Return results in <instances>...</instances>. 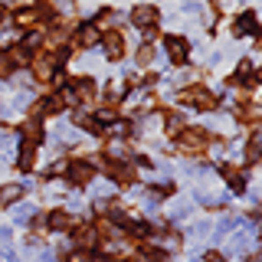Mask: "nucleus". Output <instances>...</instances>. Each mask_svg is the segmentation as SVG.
<instances>
[{
	"instance_id": "nucleus-28",
	"label": "nucleus",
	"mask_w": 262,
	"mask_h": 262,
	"mask_svg": "<svg viewBox=\"0 0 262 262\" xmlns=\"http://www.w3.org/2000/svg\"><path fill=\"white\" fill-rule=\"evenodd\" d=\"M256 82H262V69H259V72H256Z\"/></svg>"
},
{
	"instance_id": "nucleus-10",
	"label": "nucleus",
	"mask_w": 262,
	"mask_h": 262,
	"mask_svg": "<svg viewBox=\"0 0 262 262\" xmlns=\"http://www.w3.org/2000/svg\"><path fill=\"white\" fill-rule=\"evenodd\" d=\"M23 196V184H4L0 187V207H10Z\"/></svg>"
},
{
	"instance_id": "nucleus-2",
	"label": "nucleus",
	"mask_w": 262,
	"mask_h": 262,
	"mask_svg": "<svg viewBox=\"0 0 262 262\" xmlns=\"http://www.w3.org/2000/svg\"><path fill=\"white\" fill-rule=\"evenodd\" d=\"M53 66H56V59L49 53L33 56V76H36V82H49V79H53Z\"/></svg>"
},
{
	"instance_id": "nucleus-12",
	"label": "nucleus",
	"mask_w": 262,
	"mask_h": 262,
	"mask_svg": "<svg viewBox=\"0 0 262 262\" xmlns=\"http://www.w3.org/2000/svg\"><path fill=\"white\" fill-rule=\"evenodd\" d=\"M105 170H108L115 180H121V184H135V170L125 167V164H105Z\"/></svg>"
},
{
	"instance_id": "nucleus-29",
	"label": "nucleus",
	"mask_w": 262,
	"mask_h": 262,
	"mask_svg": "<svg viewBox=\"0 0 262 262\" xmlns=\"http://www.w3.org/2000/svg\"><path fill=\"white\" fill-rule=\"evenodd\" d=\"M108 262H125V259H108Z\"/></svg>"
},
{
	"instance_id": "nucleus-13",
	"label": "nucleus",
	"mask_w": 262,
	"mask_h": 262,
	"mask_svg": "<svg viewBox=\"0 0 262 262\" xmlns=\"http://www.w3.org/2000/svg\"><path fill=\"white\" fill-rule=\"evenodd\" d=\"M16 23H20V27H33V23H39L43 20V10H33V7H27V10H16V16H13Z\"/></svg>"
},
{
	"instance_id": "nucleus-6",
	"label": "nucleus",
	"mask_w": 262,
	"mask_h": 262,
	"mask_svg": "<svg viewBox=\"0 0 262 262\" xmlns=\"http://www.w3.org/2000/svg\"><path fill=\"white\" fill-rule=\"evenodd\" d=\"M105 53H108V59H121V53H125V36H121L118 30L105 33Z\"/></svg>"
},
{
	"instance_id": "nucleus-7",
	"label": "nucleus",
	"mask_w": 262,
	"mask_h": 262,
	"mask_svg": "<svg viewBox=\"0 0 262 262\" xmlns=\"http://www.w3.org/2000/svg\"><path fill=\"white\" fill-rule=\"evenodd\" d=\"M92 164L89 161H76V164H69V180L72 184H89V180H92Z\"/></svg>"
},
{
	"instance_id": "nucleus-18",
	"label": "nucleus",
	"mask_w": 262,
	"mask_h": 262,
	"mask_svg": "<svg viewBox=\"0 0 262 262\" xmlns=\"http://www.w3.org/2000/svg\"><path fill=\"white\" fill-rule=\"evenodd\" d=\"M13 69H16V66L10 62V56H7V53H0V79H7Z\"/></svg>"
},
{
	"instance_id": "nucleus-26",
	"label": "nucleus",
	"mask_w": 262,
	"mask_h": 262,
	"mask_svg": "<svg viewBox=\"0 0 262 262\" xmlns=\"http://www.w3.org/2000/svg\"><path fill=\"white\" fill-rule=\"evenodd\" d=\"M207 262H223V259H220V256H210V259H207Z\"/></svg>"
},
{
	"instance_id": "nucleus-17",
	"label": "nucleus",
	"mask_w": 262,
	"mask_h": 262,
	"mask_svg": "<svg viewBox=\"0 0 262 262\" xmlns=\"http://www.w3.org/2000/svg\"><path fill=\"white\" fill-rule=\"evenodd\" d=\"M7 56H10V62H13V66H23V62L30 59V53H27V49H23V46H13V49H10V53H7Z\"/></svg>"
},
{
	"instance_id": "nucleus-9",
	"label": "nucleus",
	"mask_w": 262,
	"mask_h": 262,
	"mask_svg": "<svg viewBox=\"0 0 262 262\" xmlns=\"http://www.w3.org/2000/svg\"><path fill=\"white\" fill-rule=\"evenodd\" d=\"M98 43V30L92 27V23H89V27H82L79 33H76V46L79 49H92Z\"/></svg>"
},
{
	"instance_id": "nucleus-27",
	"label": "nucleus",
	"mask_w": 262,
	"mask_h": 262,
	"mask_svg": "<svg viewBox=\"0 0 262 262\" xmlns=\"http://www.w3.org/2000/svg\"><path fill=\"white\" fill-rule=\"evenodd\" d=\"M252 262H262V252H259V256H252Z\"/></svg>"
},
{
	"instance_id": "nucleus-25",
	"label": "nucleus",
	"mask_w": 262,
	"mask_h": 262,
	"mask_svg": "<svg viewBox=\"0 0 262 262\" xmlns=\"http://www.w3.org/2000/svg\"><path fill=\"white\" fill-rule=\"evenodd\" d=\"M7 20V10H4V7H0V23H4Z\"/></svg>"
},
{
	"instance_id": "nucleus-21",
	"label": "nucleus",
	"mask_w": 262,
	"mask_h": 262,
	"mask_svg": "<svg viewBox=\"0 0 262 262\" xmlns=\"http://www.w3.org/2000/svg\"><path fill=\"white\" fill-rule=\"evenodd\" d=\"M246 158H249L252 164H256V161L262 158V147H259V144H249V151H246Z\"/></svg>"
},
{
	"instance_id": "nucleus-15",
	"label": "nucleus",
	"mask_w": 262,
	"mask_h": 262,
	"mask_svg": "<svg viewBox=\"0 0 262 262\" xmlns=\"http://www.w3.org/2000/svg\"><path fill=\"white\" fill-rule=\"evenodd\" d=\"M76 243L82 246V249H92V246H95V229H79V233H76Z\"/></svg>"
},
{
	"instance_id": "nucleus-19",
	"label": "nucleus",
	"mask_w": 262,
	"mask_h": 262,
	"mask_svg": "<svg viewBox=\"0 0 262 262\" xmlns=\"http://www.w3.org/2000/svg\"><path fill=\"white\" fill-rule=\"evenodd\" d=\"M167 131H170V135H180V131H184V118H180V115H170V118H167Z\"/></svg>"
},
{
	"instance_id": "nucleus-23",
	"label": "nucleus",
	"mask_w": 262,
	"mask_h": 262,
	"mask_svg": "<svg viewBox=\"0 0 262 262\" xmlns=\"http://www.w3.org/2000/svg\"><path fill=\"white\" fill-rule=\"evenodd\" d=\"M69 262H89V256H85V252H76V256H72Z\"/></svg>"
},
{
	"instance_id": "nucleus-22",
	"label": "nucleus",
	"mask_w": 262,
	"mask_h": 262,
	"mask_svg": "<svg viewBox=\"0 0 262 262\" xmlns=\"http://www.w3.org/2000/svg\"><path fill=\"white\" fill-rule=\"evenodd\" d=\"M0 243H4V246L10 243V229H4V226H0Z\"/></svg>"
},
{
	"instance_id": "nucleus-3",
	"label": "nucleus",
	"mask_w": 262,
	"mask_h": 262,
	"mask_svg": "<svg viewBox=\"0 0 262 262\" xmlns=\"http://www.w3.org/2000/svg\"><path fill=\"white\" fill-rule=\"evenodd\" d=\"M184 105H193V108H213V95L207 92V89H187L184 92Z\"/></svg>"
},
{
	"instance_id": "nucleus-24",
	"label": "nucleus",
	"mask_w": 262,
	"mask_h": 262,
	"mask_svg": "<svg viewBox=\"0 0 262 262\" xmlns=\"http://www.w3.org/2000/svg\"><path fill=\"white\" fill-rule=\"evenodd\" d=\"M252 144H259V147H262V128H259V135H256V141H252Z\"/></svg>"
},
{
	"instance_id": "nucleus-5",
	"label": "nucleus",
	"mask_w": 262,
	"mask_h": 262,
	"mask_svg": "<svg viewBox=\"0 0 262 262\" xmlns=\"http://www.w3.org/2000/svg\"><path fill=\"white\" fill-rule=\"evenodd\" d=\"M167 56H170V62H187V53H190V46H187V39H180V36H167Z\"/></svg>"
},
{
	"instance_id": "nucleus-4",
	"label": "nucleus",
	"mask_w": 262,
	"mask_h": 262,
	"mask_svg": "<svg viewBox=\"0 0 262 262\" xmlns=\"http://www.w3.org/2000/svg\"><path fill=\"white\" fill-rule=\"evenodd\" d=\"M131 23H135V27H151V23H158V7H151V4L135 7V10H131Z\"/></svg>"
},
{
	"instance_id": "nucleus-8",
	"label": "nucleus",
	"mask_w": 262,
	"mask_h": 262,
	"mask_svg": "<svg viewBox=\"0 0 262 262\" xmlns=\"http://www.w3.org/2000/svg\"><path fill=\"white\" fill-rule=\"evenodd\" d=\"M72 95L82 98L85 105H92V102H95V82H92V79H79L76 89H72Z\"/></svg>"
},
{
	"instance_id": "nucleus-1",
	"label": "nucleus",
	"mask_w": 262,
	"mask_h": 262,
	"mask_svg": "<svg viewBox=\"0 0 262 262\" xmlns=\"http://www.w3.org/2000/svg\"><path fill=\"white\" fill-rule=\"evenodd\" d=\"M203 147H207V131L203 128H184L180 131V151L196 154V151H203Z\"/></svg>"
},
{
	"instance_id": "nucleus-14",
	"label": "nucleus",
	"mask_w": 262,
	"mask_h": 262,
	"mask_svg": "<svg viewBox=\"0 0 262 262\" xmlns=\"http://www.w3.org/2000/svg\"><path fill=\"white\" fill-rule=\"evenodd\" d=\"M33 164H36V144L23 141V151H20V167H23V170H30Z\"/></svg>"
},
{
	"instance_id": "nucleus-16",
	"label": "nucleus",
	"mask_w": 262,
	"mask_h": 262,
	"mask_svg": "<svg viewBox=\"0 0 262 262\" xmlns=\"http://www.w3.org/2000/svg\"><path fill=\"white\" fill-rule=\"evenodd\" d=\"M252 23H256V16L246 13V16H239V20L233 23V33H236V36H243V33H249V30H252Z\"/></svg>"
},
{
	"instance_id": "nucleus-30",
	"label": "nucleus",
	"mask_w": 262,
	"mask_h": 262,
	"mask_svg": "<svg viewBox=\"0 0 262 262\" xmlns=\"http://www.w3.org/2000/svg\"><path fill=\"white\" fill-rule=\"evenodd\" d=\"M259 233H262V226H259Z\"/></svg>"
},
{
	"instance_id": "nucleus-11",
	"label": "nucleus",
	"mask_w": 262,
	"mask_h": 262,
	"mask_svg": "<svg viewBox=\"0 0 262 262\" xmlns=\"http://www.w3.org/2000/svg\"><path fill=\"white\" fill-rule=\"evenodd\" d=\"M46 223H49V229H56V233H62V229H69L72 226V216L66 210H53L46 216Z\"/></svg>"
},
{
	"instance_id": "nucleus-20",
	"label": "nucleus",
	"mask_w": 262,
	"mask_h": 262,
	"mask_svg": "<svg viewBox=\"0 0 262 262\" xmlns=\"http://www.w3.org/2000/svg\"><path fill=\"white\" fill-rule=\"evenodd\" d=\"M151 56H154V49H151V46H141V49H138V62H141V66L151 62Z\"/></svg>"
}]
</instances>
